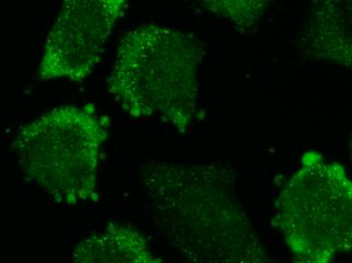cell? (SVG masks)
<instances>
[{
	"mask_svg": "<svg viewBox=\"0 0 352 263\" xmlns=\"http://www.w3.org/2000/svg\"><path fill=\"white\" fill-rule=\"evenodd\" d=\"M352 185L340 164L311 152L280 192L276 224L294 263H332L352 245Z\"/></svg>",
	"mask_w": 352,
	"mask_h": 263,
	"instance_id": "4",
	"label": "cell"
},
{
	"mask_svg": "<svg viewBox=\"0 0 352 263\" xmlns=\"http://www.w3.org/2000/svg\"><path fill=\"white\" fill-rule=\"evenodd\" d=\"M327 6V12L324 10L316 12L311 19V27L309 31L312 32L313 35L309 36L312 38L313 43L316 42L318 47L317 53L325 55V58L332 57L331 46H340V48L347 54L351 55V10L343 12L338 10L339 4H336L335 12L330 10L329 4Z\"/></svg>",
	"mask_w": 352,
	"mask_h": 263,
	"instance_id": "7",
	"label": "cell"
},
{
	"mask_svg": "<svg viewBox=\"0 0 352 263\" xmlns=\"http://www.w3.org/2000/svg\"><path fill=\"white\" fill-rule=\"evenodd\" d=\"M203 47L197 38L160 25H142L120 43L109 91L129 115L155 117L188 129L197 102Z\"/></svg>",
	"mask_w": 352,
	"mask_h": 263,
	"instance_id": "2",
	"label": "cell"
},
{
	"mask_svg": "<svg viewBox=\"0 0 352 263\" xmlns=\"http://www.w3.org/2000/svg\"><path fill=\"white\" fill-rule=\"evenodd\" d=\"M145 207L182 263H278L219 163L148 161L140 168Z\"/></svg>",
	"mask_w": 352,
	"mask_h": 263,
	"instance_id": "1",
	"label": "cell"
},
{
	"mask_svg": "<svg viewBox=\"0 0 352 263\" xmlns=\"http://www.w3.org/2000/svg\"><path fill=\"white\" fill-rule=\"evenodd\" d=\"M107 137L92 104L62 106L21 128L12 149L28 179L55 202L75 206L96 198Z\"/></svg>",
	"mask_w": 352,
	"mask_h": 263,
	"instance_id": "3",
	"label": "cell"
},
{
	"mask_svg": "<svg viewBox=\"0 0 352 263\" xmlns=\"http://www.w3.org/2000/svg\"><path fill=\"white\" fill-rule=\"evenodd\" d=\"M71 263H160L134 227L113 224L80 241Z\"/></svg>",
	"mask_w": 352,
	"mask_h": 263,
	"instance_id": "6",
	"label": "cell"
},
{
	"mask_svg": "<svg viewBox=\"0 0 352 263\" xmlns=\"http://www.w3.org/2000/svg\"><path fill=\"white\" fill-rule=\"evenodd\" d=\"M126 8L124 0L64 1L45 44L41 80L81 81L90 76Z\"/></svg>",
	"mask_w": 352,
	"mask_h": 263,
	"instance_id": "5",
	"label": "cell"
}]
</instances>
